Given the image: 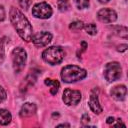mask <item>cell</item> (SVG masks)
<instances>
[{"mask_svg":"<svg viewBox=\"0 0 128 128\" xmlns=\"http://www.w3.org/2000/svg\"><path fill=\"white\" fill-rule=\"evenodd\" d=\"M9 15H10V20L14 28L16 29L17 33L19 34V36L26 42L31 41L33 36L32 26L28 21V19L23 15V13L15 7H11Z\"/></svg>","mask_w":128,"mask_h":128,"instance_id":"obj_1","label":"cell"},{"mask_svg":"<svg viewBox=\"0 0 128 128\" xmlns=\"http://www.w3.org/2000/svg\"><path fill=\"white\" fill-rule=\"evenodd\" d=\"M86 70L76 65H67L61 70V78L63 82L66 83H73L82 80L86 77Z\"/></svg>","mask_w":128,"mask_h":128,"instance_id":"obj_2","label":"cell"},{"mask_svg":"<svg viewBox=\"0 0 128 128\" xmlns=\"http://www.w3.org/2000/svg\"><path fill=\"white\" fill-rule=\"evenodd\" d=\"M64 56H65V51L59 46H51L45 49L42 53L43 60L51 65L59 64L64 59Z\"/></svg>","mask_w":128,"mask_h":128,"instance_id":"obj_3","label":"cell"},{"mask_svg":"<svg viewBox=\"0 0 128 128\" xmlns=\"http://www.w3.org/2000/svg\"><path fill=\"white\" fill-rule=\"evenodd\" d=\"M26 59H27V54L23 48L17 47L12 51V63H13L14 71L16 73H19L23 70L26 63Z\"/></svg>","mask_w":128,"mask_h":128,"instance_id":"obj_4","label":"cell"},{"mask_svg":"<svg viewBox=\"0 0 128 128\" xmlns=\"http://www.w3.org/2000/svg\"><path fill=\"white\" fill-rule=\"evenodd\" d=\"M121 72H122V69L118 62H110L105 66L104 76L106 80H108L109 82H113L120 78Z\"/></svg>","mask_w":128,"mask_h":128,"instance_id":"obj_5","label":"cell"},{"mask_svg":"<svg viewBox=\"0 0 128 128\" xmlns=\"http://www.w3.org/2000/svg\"><path fill=\"white\" fill-rule=\"evenodd\" d=\"M52 8L46 2H40L34 5L32 8V14L36 18L40 19H47L52 15Z\"/></svg>","mask_w":128,"mask_h":128,"instance_id":"obj_6","label":"cell"},{"mask_svg":"<svg viewBox=\"0 0 128 128\" xmlns=\"http://www.w3.org/2000/svg\"><path fill=\"white\" fill-rule=\"evenodd\" d=\"M81 100V93L78 90H72V89H65L63 92V101L66 105H76Z\"/></svg>","mask_w":128,"mask_h":128,"instance_id":"obj_7","label":"cell"},{"mask_svg":"<svg viewBox=\"0 0 128 128\" xmlns=\"http://www.w3.org/2000/svg\"><path fill=\"white\" fill-rule=\"evenodd\" d=\"M51 40H52V34L47 31H42V32H38L35 35H33L31 41L37 47H44L48 45L51 42Z\"/></svg>","mask_w":128,"mask_h":128,"instance_id":"obj_8","label":"cell"},{"mask_svg":"<svg viewBox=\"0 0 128 128\" xmlns=\"http://www.w3.org/2000/svg\"><path fill=\"white\" fill-rule=\"evenodd\" d=\"M97 18L103 23H112L117 19V14L114 10L109 8H103L98 11Z\"/></svg>","mask_w":128,"mask_h":128,"instance_id":"obj_9","label":"cell"},{"mask_svg":"<svg viewBox=\"0 0 128 128\" xmlns=\"http://www.w3.org/2000/svg\"><path fill=\"white\" fill-rule=\"evenodd\" d=\"M89 107L90 109L95 113V114H100L102 112V107L99 104V100H98V94L96 93V89L92 90V93L90 95V99H89Z\"/></svg>","mask_w":128,"mask_h":128,"instance_id":"obj_10","label":"cell"},{"mask_svg":"<svg viewBox=\"0 0 128 128\" xmlns=\"http://www.w3.org/2000/svg\"><path fill=\"white\" fill-rule=\"evenodd\" d=\"M36 112V105L34 103H24L20 109V116L21 117H29L35 114Z\"/></svg>","mask_w":128,"mask_h":128,"instance_id":"obj_11","label":"cell"},{"mask_svg":"<svg viewBox=\"0 0 128 128\" xmlns=\"http://www.w3.org/2000/svg\"><path fill=\"white\" fill-rule=\"evenodd\" d=\"M126 93H127V89H126V86L124 85L115 86L111 90V96L116 100H123L126 96Z\"/></svg>","mask_w":128,"mask_h":128,"instance_id":"obj_12","label":"cell"},{"mask_svg":"<svg viewBox=\"0 0 128 128\" xmlns=\"http://www.w3.org/2000/svg\"><path fill=\"white\" fill-rule=\"evenodd\" d=\"M44 83H45V85L51 87V88H50V93H51L52 95H55V94L58 92L59 87H60V83H59L57 80H53V79L47 78V79H45Z\"/></svg>","mask_w":128,"mask_h":128,"instance_id":"obj_13","label":"cell"},{"mask_svg":"<svg viewBox=\"0 0 128 128\" xmlns=\"http://www.w3.org/2000/svg\"><path fill=\"white\" fill-rule=\"evenodd\" d=\"M11 114L6 109H0V125H7L11 121Z\"/></svg>","mask_w":128,"mask_h":128,"instance_id":"obj_14","label":"cell"},{"mask_svg":"<svg viewBox=\"0 0 128 128\" xmlns=\"http://www.w3.org/2000/svg\"><path fill=\"white\" fill-rule=\"evenodd\" d=\"M127 28L125 26H115L114 27V33L117 34L118 36L120 37H123V38H127Z\"/></svg>","mask_w":128,"mask_h":128,"instance_id":"obj_15","label":"cell"},{"mask_svg":"<svg viewBox=\"0 0 128 128\" xmlns=\"http://www.w3.org/2000/svg\"><path fill=\"white\" fill-rule=\"evenodd\" d=\"M57 7L59 9V11L61 12H66L67 10H69L70 8V3L68 0H58L57 2Z\"/></svg>","mask_w":128,"mask_h":128,"instance_id":"obj_16","label":"cell"},{"mask_svg":"<svg viewBox=\"0 0 128 128\" xmlns=\"http://www.w3.org/2000/svg\"><path fill=\"white\" fill-rule=\"evenodd\" d=\"M83 28L85 29V31H86L89 35H95L96 32H97V27H96V25L93 24V23L86 24V25H84Z\"/></svg>","mask_w":128,"mask_h":128,"instance_id":"obj_17","label":"cell"},{"mask_svg":"<svg viewBox=\"0 0 128 128\" xmlns=\"http://www.w3.org/2000/svg\"><path fill=\"white\" fill-rule=\"evenodd\" d=\"M84 27V23L80 20H76V21H73L70 25H69V28L71 30H80Z\"/></svg>","mask_w":128,"mask_h":128,"instance_id":"obj_18","label":"cell"},{"mask_svg":"<svg viewBox=\"0 0 128 128\" xmlns=\"http://www.w3.org/2000/svg\"><path fill=\"white\" fill-rule=\"evenodd\" d=\"M74 3L78 9H84L89 6V0H74Z\"/></svg>","mask_w":128,"mask_h":128,"instance_id":"obj_19","label":"cell"},{"mask_svg":"<svg viewBox=\"0 0 128 128\" xmlns=\"http://www.w3.org/2000/svg\"><path fill=\"white\" fill-rule=\"evenodd\" d=\"M31 1L30 0H19V5L23 8V9H28V7L30 6Z\"/></svg>","mask_w":128,"mask_h":128,"instance_id":"obj_20","label":"cell"},{"mask_svg":"<svg viewBox=\"0 0 128 128\" xmlns=\"http://www.w3.org/2000/svg\"><path fill=\"white\" fill-rule=\"evenodd\" d=\"M4 55H5V53H4V45H3L2 40L0 39V64L4 61Z\"/></svg>","mask_w":128,"mask_h":128,"instance_id":"obj_21","label":"cell"},{"mask_svg":"<svg viewBox=\"0 0 128 128\" xmlns=\"http://www.w3.org/2000/svg\"><path fill=\"white\" fill-rule=\"evenodd\" d=\"M6 99V92L3 89V87L0 86V103H2Z\"/></svg>","mask_w":128,"mask_h":128,"instance_id":"obj_22","label":"cell"},{"mask_svg":"<svg viewBox=\"0 0 128 128\" xmlns=\"http://www.w3.org/2000/svg\"><path fill=\"white\" fill-rule=\"evenodd\" d=\"M5 19V9L3 6L0 5V22Z\"/></svg>","mask_w":128,"mask_h":128,"instance_id":"obj_23","label":"cell"},{"mask_svg":"<svg viewBox=\"0 0 128 128\" xmlns=\"http://www.w3.org/2000/svg\"><path fill=\"white\" fill-rule=\"evenodd\" d=\"M82 123L83 124H86V123H88L89 122V116L87 115V114H84L83 116H82Z\"/></svg>","mask_w":128,"mask_h":128,"instance_id":"obj_24","label":"cell"},{"mask_svg":"<svg viewBox=\"0 0 128 128\" xmlns=\"http://www.w3.org/2000/svg\"><path fill=\"white\" fill-rule=\"evenodd\" d=\"M126 49H127V45L126 44H122V45H120L118 47V51H120V52H124V51H126Z\"/></svg>","mask_w":128,"mask_h":128,"instance_id":"obj_25","label":"cell"},{"mask_svg":"<svg viewBox=\"0 0 128 128\" xmlns=\"http://www.w3.org/2000/svg\"><path fill=\"white\" fill-rule=\"evenodd\" d=\"M114 121H115V119H114L113 117H108L107 120H106V122H107L108 124H111V123H113Z\"/></svg>","mask_w":128,"mask_h":128,"instance_id":"obj_26","label":"cell"},{"mask_svg":"<svg viewBox=\"0 0 128 128\" xmlns=\"http://www.w3.org/2000/svg\"><path fill=\"white\" fill-rule=\"evenodd\" d=\"M110 0H99V2L100 3H107V2H109Z\"/></svg>","mask_w":128,"mask_h":128,"instance_id":"obj_27","label":"cell"},{"mask_svg":"<svg viewBox=\"0 0 128 128\" xmlns=\"http://www.w3.org/2000/svg\"><path fill=\"white\" fill-rule=\"evenodd\" d=\"M61 126H67V127H69L70 125L69 124H60V125H58V127H61Z\"/></svg>","mask_w":128,"mask_h":128,"instance_id":"obj_28","label":"cell"}]
</instances>
